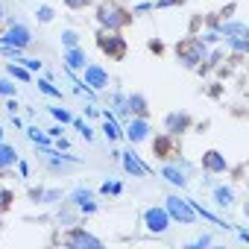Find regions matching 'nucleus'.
<instances>
[{
	"instance_id": "nucleus-1",
	"label": "nucleus",
	"mask_w": 249,
	"mask_h": 249,
	"mask_svg": "<svg viewBox=\"0 0 249 249\" xmlns=\"http://www.w3.org/2000/svg\"><path fill=\"white\" fill-rule=\"evenodd\" d=\"M167 211H170L176 220H182V223H194V217H196L194 205L185 202V199H179V196H170V199H167Z\"/></svg>"
},
{
	"instance_id": "nucleus-2",
	"label": "nucleus",
	"mask_w": 249,
	"mask_h": 249,
	"mask_svg": "<svg viewBox=\"0 0 249 249\" xmlns=\"http://www.w3.org/2000/svg\"><path fill=\"white\" fill-rule=\"evenodd\" d=\"M0 41H3L6 47H27V44H30V33H27L24 27H12Z\"/></svg>"
},
{
	"instance_id": "nucleus-3",
	"label": "nucleus",
	"mask_w": 249,
	"mask_h": 249,
	"mask_svg": "<svg viewBox=\"0 0 249 249\" xmlns=\"http://www.w3.org/2000/svg\"><path fill=\"white\" fill-rule=\"evenodd\" d=\"M100 21L108 24V27H120V24H126L129 18H126V12H120L117 6H103L100 9Z\"/></svg>"
},
{
	"instance_id": "nucleus-4",
	"label": "nucleus",
	"mask_w": 249,
	"mask_h": 249,
	"mask_svg": "<svg viewBox=\"0 0 249 249\" xmlns=\"http://www.w3.org/2000/svg\"><path fill=\"white\" fill-rule=\"evenodd\" d=\"M147 229H150V231H164V229H167V211L150 208V211H147Z\"/></svg>"
},
{
	"instance_id": "nucleus-5",
	"label": "nucleus",
	"mask_w": 249,
	"mask_h": 249,
	"mask_svg": "<svg viewBox=\"0 0 249 249\" xmlns=\"http://www.w3.org/2000/svg\"><path fill=\"white\" fill-rule=\"evenodd\" d=\"M100 47H103V50H111L114 56H123V41H120L117 36H106V33H103V36H100Z\"/></svg>"
},
{
	"instance_id": "nucleus-6",
	"label": "nucleus",
	"mask_w": 249,
	"mask_h": 249,
	"mask_svg": "<svg viewBox=\"0 0 249 249\" xmlns=\"http://www.w3.org/2000/svg\"><path fill=\"white\" fill-rule=\"evenodd\" d=\"M85 79H88V85H94V88H103L106 82H108V76H106V71H100V68H85Z\"/></svg>"
},
{
	"instance_id": "nucleus-7",
	"label": "nucleus",
	"mask_w": 249,
	"mask_h": 249,
	"mask_svg": "<svg viewBox=\"0 0 249 249\" xmlns=\"http://www.w3.org/2000/svg\"><path fill=\"white\" fill-rule=\"evenodd\" d=\"M68 243H71V246H100V240L91 237V234H85V231H73V234H68Z\"/></svg>"
},
{
	"instance_id": "nucleus-8",
	"label": "nucleus",
	"mask_w": 249,
	"mask_h": 249,
	"mask_svg": "<svg viewBox=\"0 0 249 249\" xmlns=\"http://www.w3.org/2000/svg\"><path fill=\"white\" fill-rule=\"evenodd\" d=\"M205 167H208V170H226V159H223L220 153H208V156H205Z\"/></svg>"
},
{
	"instance_id": "nucleus-9",
	"label": "nucleus",
	"mask_w": 249,
	"mask_h": 249,
	"mask_svg": "<svg viewBox=\"0 0 249 249\" xmlns=\"http://www.w3.org/2000/svg\"><path fill=\"white\" fill-rule=\"evenodd\" d=\"M129 138H132V141H144V138H147V123H144V120H135L132 126H129Z\"/></svg>"
},
{
	"instance_id": "nucleus-10",
	"label": "nucleus",
	"mask_w": 249,
	"mask_h": 249,
	"mask_svg": "<svg viewBox=\"0 0 249 249\" xmlns=\"http://www.w3.org/2000/svg\"><path fill=\"white\" fill-rule=\"evenodd\" d=\"M15 161V150L12 147H0V167H9Z\"/></svg>"
},
{
	"instance_id": "nucleus-11",
	"label": "nucleus",
	"mask_w": 249,
	"mask_h": 249,
	"mask_svg": "<svg viewBox=\"0 0 249 249\" xmlns=\"http://www.w3.org/2000/svg\"><path fill=\"white\" fill-rule=\"evenodd\" d=\"M123 164H126V170H129V173H138V176H144V173H147V170L138 164V159H132V156H126V159H123Z\"/></svg>"
},
{
	"instance_id": "nucleus-12",
	"label": "nucleus",
	"mask_w": 249,
	"mask_h": 249,
	"mask_svg": "<svg viewBox=\"0 0 249 249\" xmlns=\"http://www.w3.org/2000/svg\"><path fill=\"white\" fill-rule=\"evenodd\" d=\"M68 65H71V68H82V65H85V56H82L79 50H71V53H68Z\"/></svg>"
},
{
	"instance_id": "nucleus-13",
	"label": "nucleus",
	"mask_w": 249,
	"mask_h": 249,
	"mask_svg": "<svg viewBox=\"0 0 249 249\" xmlns=\"http://www.w3.org/2000/svg\"><path fill=\"white\" fill-rule=\"evenodd\" d=\"M164 176H167L170 182H176V185H185V176H182L179 170H173V167H167V170H164Z\"/></svg>"
},
{
	"instance_id": "nucleus-14",
	"label": "nucleus",
	"mask_w": 249,
	"mask_h": 249,
	"mask_svg": "<svg viewBox=\"0 0 249 249\" xmlns=\"http://www.w3.org/2000/svg\"><path fill=\"white\" fill-rule=\"evenodd\" d=\"M217 199H220V205H229V202H231V191L220 188V191H217Z\"/></svg>"
},
{
	"instance_id": "nucleus-15",
	"label": "nucleus",
	"mask_w": 249,
	"mask_h": 249,
	"mask_svg": "<svg viewBox=\"0 0 249 249\" xmlns=\"http://www.w3.org/2000/svg\"><path fill=\"white\" fill-rule=\"evenodd\" d=\"M106 132H108V138H117V126H114V120H106Z\"/></svg>"
},
{
	"instance_id": "nucleus-16",
	"label": "nucleus",
	"mask_w": 249,
	"mask_h": 249,
	"mask_svg": "<svg viewBox=\"0 0 249 249\" xmlns=\"http://www.w3.org/2000/svg\"><path fill=\"white\" fill-rule=\"evenodd\" d=\"M12 73H15V76H18V79H30V73H27V71H24V68H15V65H12Z\"/></svg>"
},
{
	"instance_id": "nucleus-17",
	"label": "nucleus",
	"mask_w": 249,
	"mask_h": 249,
	"mask_svg": "<svg viewBox=\"0 0 249 249\" xmlns=\"http://www.w3.org/2000/svg\"><path fill=\"white\" fill-rule=\"evenodd\" d=\"M68 6H73V9H79V6H85V3H91V0H65Z\"/></svg>"
},
{
	"instance_id": "nucleus-18",
	"label": "nucleus",
	"mask_w": 249,
	"mask_h": 249,
	"mask_svg": "<svg viewBox=\"0 0 249 249\" xmlns=\"http://www.w3.org/2000/svg\"><path fill=\"white\" fill-rule=\"evenodd\" d=\"M6 205H9V194H6V191H0V211H3Z\"/></svg>"
},
{
	"instance_id": "nucleus-19",
	"label": "nucleus",
	"mask_w": 249,
	"mask_h": 249,
	"mask_svg": "<svg viewBox=\"0 0 249 249\" xmlns=\"http://www.w3.org/2000/svg\"><path fill=\"white\" fill-rule=\"evenodd\" d=\"M38 15H41V21H50V18H53V12H50V6H41V12H38Z\"/></svg>"
},
{
	"instance_id": "nucleus-20",
	"label": "nucleus",
	"mask_w": 249,
	"mask_h": 249,
	"mask_svg": "<svg viewBox=\"0 0 249 249\" xmlns=\"http://www.w3.org/2000/svg\"><path fill=\"white\" fill-rule=\"evenodd\" d=\"M65 44H71V47H73V44H76V36H73V33H65Z\"/></svg>"
},
{
	"instance_id": "nucleus-21",
	"label": "nucleus",
	"mask_w": 249,
	"mask_h": 249,
	"mask_svg": "<svg viewBox=\"0 0 249 249\" xmlns=\"http://www.w3.org/2000/svg\"><path fill=\"white\" fill-rule=\"evenodd\" d=\"M132 106H135V111H144V100H141V97H135Z\"/></svg>"
},
{
	"instance_id": "nucleus-22",
	"label": "nucleus",
	"mask_w": 249,
	"mask_h": 249,
	"mask_svg": "<svg viewBox=\"0 0 249 249\" xmlns=\"http://www.w3.org/2000/svg\"><path fill=\"white\" fill-rule=\"evenodd\" d=\"M0 94H12V85L9 82H0Z\"/></svg>"
},
{
	"instance_id": "nucleus-23",
	"label": "nucleus",
	"mask_w": 249,
	"mask_h": 249,
	"mask_svg": "<svg viewBox=\"0 0 249 249\" xmlns=\"http://www.w3.org/2000/svg\"><path fill=\"white\" fill-rule=\"evenodd\" d=\"M56 117H59V120H71V114H68V111H62V108H56Z\"/></svg>"
},
{
	"instance_id": "nucleus-24",
	"label": "nucleus",
	"mask_w": 249,
	"mask_h": 249,
	"mask_svg": "<svg viewBox=\"0 0 249 249\" xmlns=\"http://www.w3.org/2000/svg\"><path fill=\"white\" fill-rule=\"evenodd\" d=\"M0 138H3V129H0Z\"/></svg>"
}]
</instances>
